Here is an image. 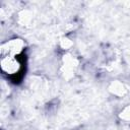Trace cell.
I'll return each instance as SVG.
<instances>
[{
    "label": "cell",
    "instance_id": "obj_1",
    "mask_svg": "<svg viewBox=\"0 0 130 130\" xmlns=\"http://www.w3.org/2000/svg\"><path fill=\"white\" fill-rule=\"evenodd\" d=\"M1 68L2 71L9 75L17 74L20 71L21 64L17 58V56H9L2 55L1 58Z\"/></svg>",
    "mask_w": 130,
    "mask_h": 130
}]
</instances>
